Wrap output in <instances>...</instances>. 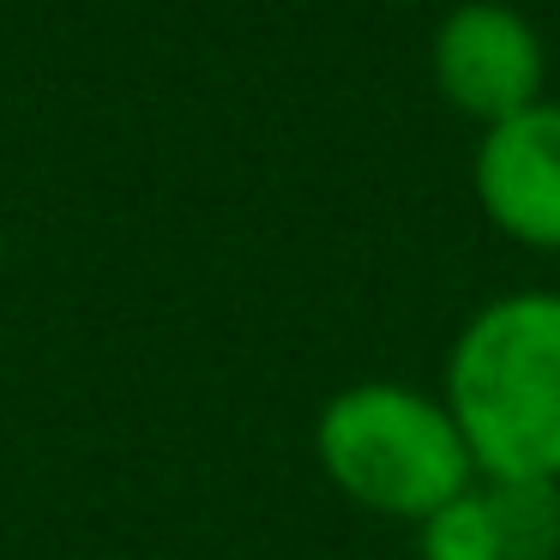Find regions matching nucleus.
<instances>
[{
	"instance_id": "obj_1",
	"label": "nucleus",
	"mask_w": 560,
	"mask_h": 560,
	"mask_svg": "<svg viewBox=\"0 0 560 560\" xmlns=\"http://www.w3.org/2000/svg\"><path fill=\"white\" fill-rule=\"evenodd\" d=\"M482 482H560V290L482 302L440 380Z\"/></svg>"
},
{
	"instance_id": "obj_2",
	"label": "nucleus",
	"mask_w": 560,
	"mask_h": 560,
	"mask_svg": "<svg viewBox=\"0 0 560 560\" xmlns=\"http://www.w3.org/2000/svg\"><path fill=\"white\" fill-rule=\"evenodd\" d=\"M314 458L350 506L404 524H422L482 482L446 398L404 380H355L331 392L314 422Z\"/></svg>"
},
{
	"instance_id": "obj_3",
	"label": "nucleus",
	"mask_w": 560,
	"mask_h": 560,
	"mask_svg": "<svg viewBox=\"0 0 560 560\" xmlns=\"http://www.w3.org/2000/svg\"><path fill=\"white\" fill-rule=\"evenodd\" d=\"M434 85L458 115L494 127L506 115L542 103L548 49L536 25L506 0H464L434 25Z\"/></svg>"
},
{
	"instance_id": "obj_4",
	"label": "nucleus",
	"mask_w": 560,
	"mask_h": 560,
	"mask_svg": "<svg viewBox=\"0 0 560 560\" xmlns=\"http://www.w3.org/2000/svg\"><path fill=\"white\" fill-rule=\"evenodd\" d=\"M482 218L506 242L560 254V103H530L506 121L482 127L470 163Z\"/></svg>"
},
{
	"instance_id": "obj_5",
	"label": "nucleus",
	"mask_w": 560,
	"mask_h": 560,
	"mask_svg": "<svg viewBox=\"0 0 560 560\" xmlns=\"http://www.w3.org/2000/svg\"><path fill=\"white\" fill-rule=\"evenodd\" d=\"M500 560H560V482H482Z\"/></svg>"
},
{
	"instance_id": "obj_6",
	"label": "nucleus",
	"mask_w": 560,
	"mask_h": 560,
	"mask_svg": "<svg viewBox=\"0 0 560 560\" xmlns=\"http://www.w3.org/2000/svg\"><path fill=\"white\" fill-rule=\"evenodd\" d=\"M416 555L422 560H500V536H494V518H488L482 482L464 488L458 500L434 506L416 524Z\"/></svg>"
},
{
	"instance_id": "obj_7",
	"label": "nucleus",
	"mask_w": 560,
	"mask_h": 560,
	"mask_svg": "<svg viewBox=\"0 0 560 560\" xmlns=\"http://www.w3.org/2000/svg\"><path fill=\"white\" fill-rule=\"evenodd\" d=\"M0 254H7V242H0Z\"/></svg>"
}]
</instances>
